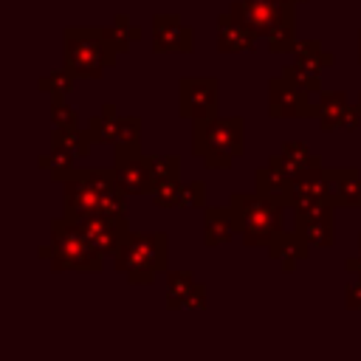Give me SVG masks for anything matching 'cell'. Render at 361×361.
Segmentation results:
<instances>
[{"mask_svg": "<svg viewBox=\"0 0 361 361\" xmlns=\"http://www.w3.org/2000/svg\"><path fill=\"white\" fill-rule=\"evenodd\" d=\"M62 186V214L68 220L87 214H127V195L116 180L113 166H76Z\"/></svg>", "mask_w": 361, "mask_h": 361, "instance_id": "6da1fadb", "label": "cell"}, {"mask_svg": "<svg viewBox=\"0 0 361 361\" xmlns=\"http://www.w3.org/2000/svg\"><path fill=\"white\" fill-rule=\"evenodd\" d=\"M290 203L285 195H262V192H231L228 209L234 212L240 237L248 248H268L285 231V209Z\"/></svg>", "mask_w": 361, "mask_h": 361, "instance_id": "7a4b0ae2", "label": "cell"}, {"mask_svg": "<svg viewBox=\"0 0 361 361\" xmlns=\"http://www.w3.org/2000/svg\"><path fill=\"white\" fill-rule=\"evenodd\" d=\"M192 152L206 169H228L245 152V121L240 116H212L192 121Z\"/></svg>", "mask_w": 361, "mask_h": 361, "instance_id": "3957f363", "label": "cell"}, {"mask_svg": "<svg viewBox=\"0 0 361 361\" xmlns=\"http://www.w3.org/2000/svg\"><path fill=\"white\" fill-rule=\"evenodd\" d=\"M62 59L76 79H102L116 65L118 48L107 39L104 25H68L62 31Z\"/></svg>", "mask_w": 361, "mask_h": 361, "instance_id": "277c9868", "label": "cell"}, {"mask_svg": "<svg viewBox=\"0 0 361 361\" xmlns=\"http://www.w3.org/2000/svg\"><path fill=\"white\" fill-rule=\"evenodd\" d=\"M169 265V237L166 231H138L130 228L124 245L113 257V268L127 276L130 285H152L158 274Z\"/></svg>", "mask_w": 361, "mask_h": 361, "instance_id": "5b68a950", "label": "cell"}, {"mask_svg": "<svg viewBox=\"0 0 361 361\" xmlns=\"http://www.w3.org/2000/svg\"><path fill=\"white\" fill-rule=\"evenodd\" d=\"M48 262L54 274L76 271V274H102L104 271V254L79 231L73 220L54 217L51 220V240H48Z\"/></svg>", "mask_w": 361, "mask_h": 361, "instance_id": "8992f818", "label": "cell"}, {"mask_svg": "<svg viewBox=\"0 0 361 361\" xmlns=\"http://www.w3.org/2000/svg\"><path fill=\"white\" fill-rule=\"evenodd\" d=\"M220 79L214 76H183L178 82V116L197 121L217 116Z\"/></svg>", "mask_w": 361, "mask_h": 361, "instance_id": "52a82bcc", "label": "cell"}, {"mask_svg": "<svg viewBox=\"0 0 361 361\" xmlns=\"http://www.w3.org/2000/svg\"><path fill=\"white\" fill-rule=\"evenodd\" d=\"M296 231L310 243V248H330L336 243V206L330 200H310L293 206Z\"/></svg>", "mask_w": 361, "mask_h": 361, "instance_id": "ba28073f", "label": "cell"}, {"mask_svg": "<svg viewBox=\"0 0 361 361\" xmlns=\"http://www.w3.org/2000/svg\"><path fill=\"white\" fill-rule=\"evenodd\" d=\"M316 102L282 73L268 79V116L271 118H316Z\"/></svg>", "mask_w": 361, "mask_h": 361, "instance_id": "9c48e42d", "label": "cell"}, {"mask_svg": "<svg viewBox=\"0 0 361 361\" xmlns=\"http://www.w3.org/2000/svg\"><path fill=\"white\" fill-rule=\"evenodd\" d=\"M228 11L245 23L248 28L257 31L259 39H268L271 31L288 17L296 11V3H285V0H234L228 6Z\"/></svg>", "mask_w": 361, "mask_h": 361, "instance_id": "30bf717a", "label": "cell"}, {"mask_svg": "<svg viewBox=\"0 0 361 361\" xmlns=\"http://www.w3.org/2000/svg\"><path fill=\"white\" fill-rule=\"evenodd\" d=\"M79 226V231L104 254V257H116L118 248L124 245L127 234H130V223L127 214H87L73 220Z\"/></svg>", "mask_w": 361, "mask_h": 361, "instance_id": "8fae6325", "label": "cell"}, {"mask_svg": "<svg viewBox=\"0 0 361 361\" xmlns=\"http://www.w3.org/2000/svg\"><path fill=\"white\" fill-rule=\"evenodd\" d=\"M316 121L324 133L333 130H355L361 124V104H350L344 90H322L316 96Z\"/></svg>", "mask_w": 361, "mask_h": 361, "instance_id": "7c38bea8", "label": "cell"}, {"mask_svg": "<svg viewBox=\"0 0 361 361\" xmlns=\"http://www.w3.org/2000/svg\"><path fill=\"white\" fill-rule=\"evenodd\" d=\"M152 51L155 54H192L195 28L186 25L178 14H155L152 17Z\"/></svg>", "mask_w": 361, "mask_h": 361, "instance_id": "4fadbf2b", "label": "cell"}, {"mask_svg": "<svg viewBox=\"0 0 361 361\" xmlns=\"http://www.w3.org/2000/svg\"><path fill=\"white\" fill-rule=\"evenodd\" d=\"M113 169H116L118 186L127 197H141V195H149L155 189L149 158L144 152H116Z\"/></svg>", "mask_w": 361, "mask_h": 361, "instance_id": "5bb4252c", "label": "cell"}, {"mask_svg": "<svg viewBox=\"0 0 361 361\" xmlns=\"http://www.w3.org/2000/svg\"><path fill=\"white\" fill-rule=\"evenodd\" d=\"M327 200L336 209H361V172L355 166H324Z\"/></svg>", "mask_w": 361, "mask_h": 361, "instance_id": "9a60e30c", "label": "cell"}, {"mask_svg": "<svg viewBox=\"0 0 361 361\" xmlns=\"http://www.w3.org/2000/svg\"><path fill=\"white\" fill-rule=\"evenodd\" d=\"M257 31L240 23L231 11L217 14V51L220 54H245L257 48Z\"/></svg>", "mask_w": 361, "mask_h": 361, "instance_id": "2e32d148", "label": "cell"}, {"mask_svg": "<svg viewBox=\"0 0 361 361\" xmlns=\"http://www.w3.org/2000/svg\"><path fill=\"white\" fill-rule=\"evenodd\" d=\"M237 234H240V228H237V220H234V212L228 209V203L226 206H206L203 209V243L209 248L226 245Z\"/></svg>", "mask_w": 361, "mask_h": 361, "instance_id": "e0dca14e", "label": "cell"}, {"mask_svg": "<svg viewBox=\"0 0 361 361\" xmlns=\"http://www.w3.org/2000/svg\"><path fill=\"white\" fill-rule=\"evenodd\" d=\"M268 257L276 259L282 265V271H296L299 262H305L310 257V243L293 228V231H282L274 243H268Z\"/></svg>", "mask_w": 361, "mask_h": 361, "instance_id": "ac0fdd59", "label": "cell"}, {"mask_svg": "<svg viewBox=\"0 0 361 361\" xmlns=\"http://www.w3.org/2000/svg\"><path fill=\"white\" fill-rule=\"evenodd\" d=\"M285 200L290 203V209L299 206V203H310V200H327V172H324V166L296 175L290 180V186L285 189Z\"/></svg>", "mask_w": 361, "mask_h": 361, "instance_id": "d6986e66", "label": "cell"}, {"mask_svg": "<svg viewBox=\"0 0 361 361\" xmlns=\"http://www.w3.org/2000/svg\"><path fill=\"white\" fill-rule=\"evenodd\" d=\"M290 180H293V172L288 169L282 155H271L265 166L254 169V186L262 195H285Z\"/></svg>", "mask_w": 361, "mask_h": 361, "instance_id": "ffe728a7", "label": "cell"}, {"mask_svg": "<svg viewBox=\"0 0 361 361\" xmlns=\"http://www.w3.org/2000/svg\"><path fill=\"white\" fill-rule=\"evenodd\" d=\"M116 127H118V110L113 102H104L102 110L87 121V133L93 138V144H116Z\"/></svg>", "mask_w": 361, "mask_h": 361, "instance_id": "44dd1931", "label": "cell"}, {"mask_svg": "<svg viewBox=\"0 0 361 361\" xmlns=\"http://www.w3.org/2000/svg\"><path fill=\"white\" fill-rule=\"evenodd\" d=\"M279 155L285 158V164H288V169L293 172V178L302 175V172H307V169L324 166V164H322V155L310 152V147H307L305 141H285L282 149H279Z\"/></svg>", "mask_w": 361, "mask_h": 361, "instance_id": "7402d4cb", "label": "cell"}, {"mask_svg": "<svg viewBox=\"0 0 361 361\" xmlns=\"http://www.w3.org/2000/svg\"><path fill=\"white\" fill-rule=\"evenodd\" d=\"M290 56H293V62L307 65V68H313V71H319V73L336 62V56H333L330 51H324V45H322L319 39H296Z\"/></svg>", "mask_w": 361, "mask_h": 361, "instance_id": "603a6c76", "label": "cell"}, {"mask_svg": "<svg viewBox=\"0 0 361 361\" xmlns=\"http://www.w3.org/2000/svg\"><path fill=\"white\" fill-rule=\"evenodd\" d=\"M104 34H107V39L118 48V54H127V51L141 39V28H138V23H133L127 14H116L113 23L104 25Z\"/></svg>", "mask_w": 361, "mask_h": 361, "instance_id": "cb8c5ba5", "label": "cell"}, {"mask_svg": "<svg viewBox=\"0 0 361 361\" xmlns=\"http://www.w3.org/2000/svg\"><path fill=\"white\" fill-rule=\"evenodd\" d=\"M73 161H76V155H73L71 149L51 147V152H48V155H39L37 166H39V169H45V172H48V178H51L54 183H65V178L76 169V166H73Z\"/></svg>", "mask_w": 361, "mask_h": 361, "instance_id": "d4e9b609", "label": "cell"}, {"mask_svg": "<svg viewBox=\"0 0 361 361\" xmlns=\"http://www.w3.org/2000/svg\"><path fill=\"white\" fill-rule=\"evenodd\" d=\"M51 147H62V149H71L76 158H85L93 147V138L87 133V127H73V130H59L54 127L51 130Z\"/></svg>", "mask_w": 361, "mask_h": 361, "instance_id": "484cf974", "label": "cell"}, {"mask_svg": "<svg viewBox=\"0 0 361 361\" xmlns=\"http://www.w3.org/2000/svg\"><path fill=\"white\" fill-rule=\"evenodd\" d=\"M195 276L192 271H166V307L169 310H180L186 305V296L195 288Z\"/></svg>", "mask_w": 361, "mask_h": 361, "instance_id": "4316f807", "label": "cell"}, {"mask_svg": "<svg viewBox=\"0 0 361 361\" xmlns=\"http://www.w3.org/2000/svg\"><path fill=\"white\" fill-rule=\"evenodd\" d=\"M73 82H76V73L71 68H56L45 76L37 79V90L39 93H48L51 99H68V93L73 90Z\"/></svg>", "mask_w": 361, "mask_h": 361, "instance_id": "83f0119b", "label": "cell"}, {"mask_svg": "<svg viewBox=\"0 0 361 361\" xmlns=\"http://www.w3.org/2000/svg\"><path fill=\"white\" fill-rule=\"evenodd\" d=\"M116 152H141V116H118Z\"/></svg>", "mask_w": 361, "mask_h": 361, "instance_id": "f1b7e54d", "label": "cell"}, {"mask_svg": "<svg viewBox=\"0 0 361 361\" xmlns=\"http://www.w3.org/2000/svg\"><path fill=\"white\" fill-rule=\"evenodd\" d=\"M296 11L293 14H288L274 31H271V37L265 39L268 42V51L271 54H290L293 51V45H296Z\"/></svg>", "mask_w": 361, "mask_h": 361, "instance_id": "f546056e", "label": "cell"}, {"mask_svg": "<svg viewBox=\"0 0 361 361\" xmlns=\"http://www.w3.org/2000/svg\"><path fill=\"white\" fill-rule=\"evenodd\" d=\"M282 76L290 79L296 87H302L305 93L310 96H319L322 93V73L307 68V65H299V62H290V65H282Z\"/></svg>", "mask_w": 361, "mask_h": 361, "instance_id": "4dcf8cb0", "label": "cell"}, {"mask_svg": "<svg viewBox=\"0 0 361 361\" xmlns=\"http://www.w3.org/2000/svg\"><path fill=\"white\" fill-rule=\"evenodd\" d=\"M180 178H172V180H161L152 192H149V200L152 206L158 209H178V197H180Z\"/></svg>", "mask_w": 361, "mask_h": 361, "instance_id": "1f68e13d", "label": "cell"}, {"mask_svg": "<svg viewBox=\"0 0 361 361\" xmlns=\"http://www.w3.org/2000/svg\"><path fill=\"white\" fill-rule=\"evenodd\" d=\"M147 158H149V169H152L155 186L161 180L180 178V161H178V155H147Z\"/></svg>", "mask_w": 361, "mask_h": 361, "instance_id": "d6a6232c", "label": "cell"}, {"mask_svg": "<svg viewBox=\"0 0 361 361\" xmlns=\"http://www.w3.org/2000/svg\"><path fill=\"white\" fill-rule=\"evenodd\" d=\"M51 127H59V130L79 127V113L76 107L68 104V99H51Z\"/></svg>", "mask_w": 361, "mask_h": 361, "instance_id": "836d02e7", "label": "cell"}, {"mask_svg": "<svg viewBox=\"0 0 361 361\" xmlns=\"http://www.w3.org/2000/svg\"><path fill=\"white\" fill-rule=\"evenodd\" d=\"M178 209H206V183L203 180H189L180 186Z\"/></svg>", "mask_w": 361, "mask_h": 361, "instance_id": "e575fe53", "label": "cell"}, {"mask_svg": "<svg viewBox=\"0 0 361 361\" xmlns=\"http://www.w3.org/2000/svg\"><path fill=\"white\" fill-rule=\"evenodd\" d=\"M344 305L347 310H361V276L344 285Z\"/></svg>", "mask_w": 361, "mask_h": 361, "instance_id": "d590c367", "label": "cell"}, {"mask_svg": "<svg viewBox=\"0 0 361 361\" xmlns=\"http://www.w3.org/2000/svg\"><path fill=\"white\" fill-rule=\"evenodd\" d=\"M186 310H203L206 307V282H195L192 293L186 296Z\"/></svg>", "mask_w": 361, "mask_h": 361, "instance_id": "8d00e7d4", "label": "cell"}, {"mask_svg": "<svg viewBox=\"0 0 361 361\" xmlns=\"http://www.w3.org/2000/svg\"><path fill=\"white\" fill-rule=\"evenodd\" d=\"M344 271H347V274H355V276H361V234H358V254L344 259Z\"/></svg>", "mask_w": 361, "mask_h": 361, "instance_id": "74e56055", "label": "cell"}, {"mask_svg": "<svg viewBox=\"0 0 361 361\" xmlns=\"http://www.w3.org/2000/svg\"><path fill=\"white\" fill-rule=\"evenodd\" d=\"M358 62H361V28H358Z\"/></svg>", "mask_w": 361, "mask_h": 361, "instance_id": "f35d334b", "label": "cell"}, {"mask_svg": "<svg viewBox=\"0 0 361 361\" xmlns=\"http://www.w3.org/2000/svg\"><path fill=\"white\" fill-rule=\"evenodd\" d=\"M285 3H296L299 6V3H307V0H285Z\"/></svg>", "mask_w": 361, "mask_h": 361, "instance_id": "ab89813d", "label": "cell"}, {"mask_svg": "<svg viewBox=\"0 0 361 361\" xmlns=\"http://www.w3.org/2000/svg\"><path fill=\"white\" fill-rule=\"evenodd\" d=\"M358 104H361V93H358Z\"/></svg>", "mask_w": 361, "mask_h": 361, "instance_id": "60d3db41", "label": "cell"}]
</instances>
